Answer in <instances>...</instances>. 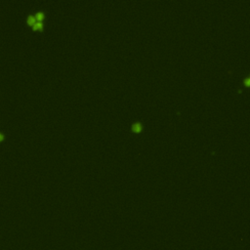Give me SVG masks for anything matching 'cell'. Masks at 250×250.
Returning <instances> with one entry per match:
<instances>
[{
	"label": "cell",
	"mask_w": 250,
	"mask_h": 250,
	"mask_svg": "<svg viewBox=\"0 0 250 250\" xmlns=\"http://www.w3.org/2000/svg\"><path fill=\"white\" fill-rule=\"evenodd\" d=\"M36 22H37V21H36V19H35L34 16H29L28 19H27V23H29V24H31V25H33Z\"/></svg>",
	"instance_id": "6da1fadb"
},
{
	"label": "cell",
	"mask_w": 250,
	"mask_h": 250,
	"mask_svg": "<svg viewBox=\"0 0 250 250\" xmlns=\"http://www.w3.org/2000/svg\"><path fill=\"white\" fill-rule=\"evenodd\" d=\"M2 138H3V136H2V134H0V140H2Z\"/></svg>",
	"instance_id": "7a4b0ae2"
}]
</instances>
